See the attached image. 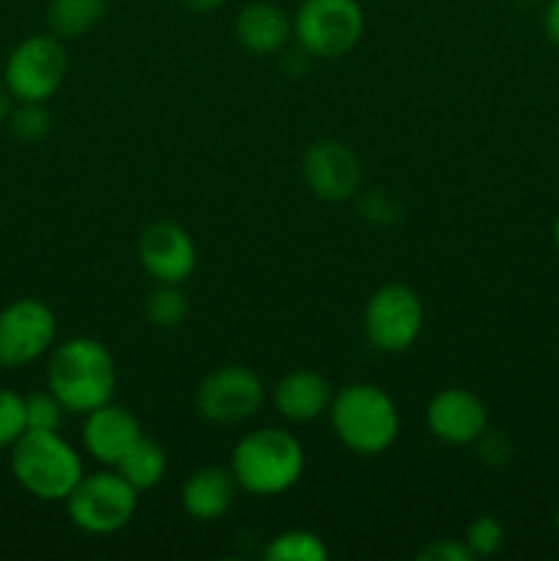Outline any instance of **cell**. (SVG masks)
Returning <instances> with one entry per match:
<instances>
[{
  "label": "cell",
  "mask_w": 559,
  "mask_h": 561,
  "mask_svg": "<svg viewBox=\"0 0 559 561\" xmlns=\"http://www.w3.org/2000/svg\"><path fill=\"white\" fill-rule=\"evenodd\" d=\"M543 31H546L548 42L559 47V0H551L543 11Z\"/></svg>",
  "instance_id": "83f0119b"
},
{
  "label": "cell",
  "mask_w": 559,
  "mask_h": 561,
  "mask_svg": "<svg viewBox=\"0 0 559 561\" xmlns=\"http://www.w3.org/2000/svg\"><path fill=\"white\" fill-rule=\"evenodd\" d=\"M554 247H557V252H559V214H557V219H554Z\"/></svg>",
  "instance_id": "4dcf8cb0"
},
{
  "label": "cell",
  "mask_w": 559,
  "mask_h": 561,
  "mask_svg": "<svg viewBox=\"0 0 559 561\" xmlns=\"http://www.w3.org/2000/svg\"><path fill=\"white\" fill-rule=\"evenodd\" d=\"M420 561H471L469 546L464 540H436L427 542L420 553H417Z\"/></svg>",
  "instance_id": "4316f807"
},
{
  "label": "cell",
  "mask_w": 559,
  "mask_h": 561,
  "mask_svg": "<svg viewBox=\"0 0 559 561\" xmlns=\"http://www.w3.org/2000/svg\"><path fill=\"white\" fill-rule=\"evenodd\" d=\"M236 42L252 55H274L294 36L290 16L272 0H252L236 14Z\"/></svg>",
  "instance_id": "9a60e30c"
},
{
  "label": "cell",
  "mask_w": 559,
  "mask_h": 561,
  "mask_svg": "<svg viewBox=\"0 0 559 561\" xmlns=\"http://www.w3.org/2000/svg\"><path fill=\"white\" fill-rule=\"evenodd\" d=\"M66 409L53 392H33L25 398L27 431H60Z\"/></svg>",
  "instance_id": "cb8c5ba5"
},
{
  "label": "cell",
  "mask_w": 559,
  "mask_h": 561,
  "mask_svg": "<svg viewBox=\"0 0 559 561\" xmlns=\"http://www.w3.org/2000/svg\"><path fill=\"white\" fill-rule=\"evenodd\" d=\"M115 362L93 337L64 340L47 365V389L69 414H91L115 394Z\"/></svg>",
  "instance_id": "6da1fadb"
},
{
  "label": "cell",
  "mask_w": 559,
  "mask_h": 561,
  "mask_svg": "<svg viewBox=\"0 0 559 561\" xmlns=\"http://www.w3.org/2000/svg\"><path fill=\"white\" fill-rule=\"evenodd\" d=\"M236 480L230 469L223 466H203L195 474L186 477L181 488V507L197 524H214L223 518L236 499Z\"/></svg>",
  "instance_id": "e0dca14e"
},
{
  "label": "cell",
  "mask_w": 559,
  "mask_h": 561,
  "mask_svg": "<svg viewBox=\"0 0 559 561\" xmlns=\"http://www.w3.org/2000/svg\"><path fill=\"white\" fill-rule=\"evenodd\" d=\"M301 179L307 190L327 203L349 201L362 184V162L340 140H316L301 157Z\"/></svg>",
  "instance_id": "7c38bea8"
},
{
  "label": "cell",
  "mask_w": 559,
  "mask_h": 561,
  "mask_svg": "<svg viewBox=\"0 0 559 561\" xmlns=\"http://www.w3.org/2000/svg\"><path fill=\"white\" fill-rule=\"evenodd\" d=\"M425 425L438 442L466 447L488 431V409L469 389L449 387L433 394L425 409Z\"/></svg>",
  "instance_id": "4fadbf2b"
},
{
  "label": "cell",
  "mask_w": 559,
  "mask_h": 561,
  "mask_svg": "<svg viewBox=\"0 0 559 561\" xmlns=\"http://www.w3.org/2000/svg\"><path fill=\"white\" fill-rule=\"evenodd\" d=\"M272 405L290 422H312L329 414L332 387L316 370H294L280 378L272 389Z\"/></svg>",
  "instance_id": "2e32d148"
},
{
  "label": "cell",
  "mask_w": 559,
  "mask_h": 561,
  "mask_svg": "<svg viewBox=\"0 0 559 561\" xmlns=\"http://www.w3.org/2000/svg\"><path fill=\"white\" fill-rule=\"evenodd\" d=\"M475 444H477V455H480L488 466H504L510 458H513V442H510L504 433L486 431Z\"/></svg>",
  "instance_id": "484cf974"
},
{
  "label": "cell",
  "mask_w": 559,
  "mask_h": 561,
  "mask_svg": "<svg viewBox=\"0 0 559 561\" xmlns=\"http://www.w3.org/2000/svg\"><path fill=\"white\" fill-rule=\"evenodd\" d=\"M11 115V93L5 91V85H0V126L9 121Z\"/></svg>",
  "instance_id": "f546056e"
},
{
  "label": "cell",
  "mask_w": 559,
  "mask_h": 561,
  "mask_svg": "<svg viewBox=\"0 0 559 561\" xmlns=\"http://www.w3.org/2000/svg\"><path fill=\"white\" fill-rule=\"evenodd\" d=\"M66 513L85 535H113L135 518L137 491L118 471L82 474L66 499Z\"/></svg>",
  "instance_id": "52a82bcc"
},
{
  "label": "cell",
  "mask_w": 559,
  "mask_h": 561,
  "mask_svg": "<svg viewBox=\"0 0 559 561\" xmlns=\"http://www.w3.org/2000/svg\"><path fill=\"white\" fill-rule=\"evenodd\" d=\"M115 471H118L137 493L151 491V488H157L159 482L164 480V471H168V453H164V447L159 442L142 436L140 442L121 458Z\"/></svg>",
  "instance_id": "d6986e66"
},
{
  "label": "cell",
  "mask_w": 559,
  "mask_h": 561,
  "mask_svg": "<svg viewBox=\"0 0 559 561\" xmlns=\"http://www.w3.org/2000/svg\"><path fill=\"white\" fill-rule=\"evenodd\" d=\"M554 529H557V535H559V507H557V513H554Z\"/></svg>",
  "instance_id": "1f68e13d"
},
{
  "label": "cell",
  "mask_w": 559,
  "mask_h": 561,
  "mask_svg": "<svg viewBox=\"0 0 559 561\" xmlns=\"http://www.w3.org/2000/svg\"><path fill=\"white\" fill-rule=\"evenodd\" d=\"M9 129L22 142H42L53 129V118L44 110V102H20V107L11 110Z\"/></svg>",
  "instance_id": "7402d4cb"
},
{
  "label": "cell",
  "mask_w": 559,
  "mask_h": 561,
  "mask_svg": "<svg viewBox=\"0 0 559 561\" xmlns=\"http://www.w3.org/2000/svg\"><path fill=\"white\" fill-rule=\"evenodd\" d=\"M290 25L296 44L312 58H340L360 44L365 11L360 0H301Z\"/></svg>",
  "instance_id": "5b68a950"
},
{
  "label": "cell",
  "mask_w": 559,
  "mask_h": 561,
  "mask_svg": "<svg viewBox=\"0 0 559 561\" xmlns=\"http://www.w3.org/2000/svg\"><path fill=\"white\" fill-rule=\"evenodd\" d=\"M25 431V398L11 389H0V449L11 447Z\"/></svg>",
  "instance_id": "d4e9b609"
},
{
  "label": "cell",
  "mask_w": 559,
  "mask_h": 561,
  "mask_svg": "<svg viewBox=\"0 0 559 561\" xmlns=\"http://www.w3.org/2000/svg\"><path fill=\"white\" fill-rule=\"evenodd\" d=\"M266 400L258 373L244 365H225L208 373L195 394L197 414L212 425H239L252 420Z\"/></svg>",
  "instance_id": "9c48e42d"
},
{
  "label": "cell",
  "mask_w": 559,
  "mask_h": 561,
  "mask_svg": "<svg viewBox=\"0 0 559 561\" xmlns=\"http://www.w3.org/2000/svg\"><path fill=\"white\" fill-rule=\"evenodd\" d=\"M190 316V299L181 285L157 283V288L146 299V318L157 329H175Z\"/></svg>",
  "instance_id": "44dd1931"
},
{
  "label": "cell",
  "mask_w": 559,
  "mask_h": 561,
  "mask_svg": "<svg viewBox=\"0 0 559 561\" xmlns=\"http://www.w3.org/2000/svg\"><path fill=\"white\" fill-rule=\"evenodd\" d=\"M365 334L381 354H403L417 343L425 323L420 294L403 283L381 285L365 305Z\"/></svg>",
  "instance_id": "ba28073f"
},
{
  "label": "cell",
  "mask_w": 559,
  "mask_h": 561,
  "mask_svg": "<svg viewBox=\"0 0 559 561\" xmlns=\"http://www.w3.org/2000/svg\"><path fill=\"white\" fill-rule=\"evenodd\" d=\"M58 334L55 312L42 299H16L0 310V367L20 370L47 354Z\"/></svg>",
  "instance_id": "30bf717a"
},
{
  "label": "cell",
  "mask_w": 559,
  "mask_h": 561,
  "mask_svg": "<svg viewBox=\"0 0 559 561\" xmlns=\"http://www.w3.org/2000/svg\"><path fill=\"white\" fill-rule=\"evenodd\" d=\"M11 474L38 502H66L85 471L58 431H25L11 444Z\"/></svg>",
  "instance_id": "277c9868"
},
{
  "label": "cell",
  "mask_w": 559,
  "mask_h": 561,
  "mask_svg": "<svg viewBox=\"0 0 559 561\" xmlns=\"http://www.w3.org/2000/svg\"><path fill=\"white\" fill-rule=\"evenodd\" d=\"M190 11H197V14H208V11L223 9L225 0H181Z\"/></svg>",
  "instance_id": "f1b7e54d"
},
{
  "label": "cell",
  "mask_w": 559,
  "mask_h": 561,
  "mask_svg": "<svg viewBox=\"0 0 559 561\" xmlns=\"http://www.w3.org/2000/svg\"><path fill=\"white\" fill-rule=\"evenodd\" d=\"M137 261L157 283L184 285L197 266L195 241L179 222L159 219L142 228L137 239Z\"/></svg>",
  "instance_id": "8fae6325"
},
{
  "label": "cell",
  "mask_w": 559,
  "mask_h": 561,
  "mask_svg": "<svg viewBox=\"0 0 559 561\" xmlns=\"http://www.w3.org/2000/svg\"><path fill=\"white\" fill-rule=\"evenodd\" d=\"M557 142H559V126H557Z\"/></svg>",
  "instance_id": "d6a6232c"
},
{
  "label": "cell",
  "mask_w": 559,
  "mask_h": 561,
  "mask_svg": "<svg viewBox=\"0 0 559 561\" xmlns=\"http://www.w3.org/2000/svg\"><path fill=\"white\" fill-rule=\"evenodd\" d=\"M230 474L252 496H280L305 474V447L280 427H261L241 438L230 455Z\"/></svg>",
  "instance_id": "7a4b0ae2"
},
{
  "label": "cell",
  "mask_w": 559,
  "mask_h": 561,
  "mask_svg": "<svg viewBox=\"0 0 559 561\" xmlns=\"http://www.w3.org/2000/svg\"><path fill=\"white\" fill-rule=\"evenodd\" d=\"M69 58L64 38L33 33L11 49L3 69V85L16 102H47L64 85Z\"/></svg>",
  "instance_id": "8992f818"
},
{
  "label": "cell",
  "mask_w": 559,
  "mask_h": 561,
  "mask_svg": "<svg viewBox=\"0 0 559 561\" xmlns=\"http://www.w3.org/2000/svg\"><path fill=\"white\" fill-rule=\"evenodd\" d=\"M110 0H47V27L64 42L91 33L107 14Z\"/></svg>",
  "instance_id": "ac0fdd59"
},
{
  "label": "cell",
  "mask_w": 559,
  "mask_h": 561,
  "mask_svg": "<svg viewBox=\"0 0 559 561\" xmlns=\"http://www.w3.org/2000/svg\"><path fill=\"white\" fill-rule=\"evenodd\" d=\"M329 422L345 449L356 455L387 453L400 433V414L395 400L376 383H349L332 394Z\"/></svg>",
  "instance_id": "3957f363"
},
{
  "label": "cell",
  "mask_w": 559,
  "mask_h": 561,
  "mask_svg": "<svg viewBox=\"0 0 559 561\" xmlns=\"http://www.w3.org/2000/svg\"><path fill=\"white\" fill-rule=\"evenodd\" d=\"M464 542L469 546L475 559L497 557L504 548V526L497 518H491V515H480V518H475L469 524Z\"/></svg>",
  "instance_id": "603a6c76"
},
{
  "label": "cell",
  "mask_w": 559,
  "mask_h": 561,
  "mask_svg": "<svg viewBox=\"0 0 559 561\" xmlns=\"http://www.w3.org/2000/svg\"><path fill=\"white\" fill-rule=\"evenodd\" d=\"M266 561H327L329 548L323 537L307 529H288L283 535L272 537L263 548Z\"/></svg>",
  "instance_id": "ffe728a7"
},
{
  "label": "cell",
  "mask_w": 559,
  "mask_h": 561,
  "mask_svg": "<svg viewBox=\"0 0 559 561\" xmlns=\"http://www.w3.org/2000/svg\"><path fill=\"white\" fill-rule=\"evenodd\" d=\"M142 438V427L137 416L124 405H115L113 400L91 414H85V425H82V444L85 453L93 460L104 466H118L121 458L135 447Z\"/></svg>",
  "instance_id": "5bb4252c"
}]
</instances>
